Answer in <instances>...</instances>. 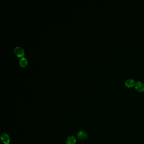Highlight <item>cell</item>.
Segmentation results:
<instances>
[{
    "label": "cell",
    "instance_id": "6da1fadb",
    "mask_svg": "<svg viewBox=\"0 0 144 144\" xmlns=\"http://www.w3.org/2000/svg\"><path fill=\"white\" fill-rule=\"evenodd\" d=\"M134 88L137 92L142 93L144 91V83L141 81H138L136 82Z\"/></svg>",
    "mask_w": 144,
    "mask_h": 144
},
{
    "label": "cell",
    "instance_id": "7a4b0ae2",
    "mask_svg": "<svg viewBox=\"0 0 144 144\" xmlns=\"http://www.w3.org/2000/svg\"><path fill=\"white\" fill-rule=\"evenodd\" d=\"M15 54L19 57H22L25 54V52L23 49L20 47H15L14 50Z\"/></svg>",
    "mask_w": 144,
    "mask_h": 144
},
{
    "label": "cell",
    "instance_id": "3957f363",
    "mask_svg": "<svg viewBox=\"0 0 144 144\" xmlns=\"http://www.w3.org/2000/svg\"><path fill=\"white\" fill-rule=\"evenodd\" d=\"M78 139L81 141H84L87 140L88 137L87 133L84 131H80L78 132L77 135Z\"/></svg>",
    "mask_w": 144,
    "mask_h": 144
},
{
    "label": "cell",
    "instance_id": "277c9868",
    "mask_svg": "<svg viewBox=\"0 0 144 144\" xmlns=\"http://www.w3.org/2000/svg\"><path fill=\"white\" fill-rule=\"evenodd\" d=\"M0 139L2 143L4 144H9L10 141V136L6 133L2 134L0 136Z\"/></svg>",
    "mask_w": 144,
    "mask_h": 144
},
{
    "label": "cell",
    "instance_id": "5b68a950",
    "mask_svg": "<svg viewBox=\"0 0 144 144\" xmlns=\"http://www.w3.org/2000/svg\"><path fill=\"white\" fill-rule=\"evenodd\" d=\"M125 86L128 88H131L134 87L135 85V82L132 79H127L125 82Z\"/></svg>",
    "mask_w": 144,
    "mask_h": 144
},
{
    "label": "cell",
    "instance_id": "8992f818",
    "mask_svg": "<svg viewBox=\"0 0 144 144\" xmlns=\"http://www.w3.org/2000/svg\"><path fill=\"white\" fill-rule=\"evenodd\" d=\"M76 143V139L73 136L68 137L66 140V144H75Z\"/></svg>",
    "mask_w": 144,
    "mask_h": 144
},
{
    "label": "cell",
    "instance_id": "52a82bcc",
    "mask_svg": "<svg viewBox=\"0 0 144 144\" xmlns=\"http://www.w3.org/2000/svg\"><path fill=\"white\" fill-rule=\"evenodd\" d=\"M19 65L22 68L25 67L28 64V60L25 57H22L19 61Z\"/></svg>",
    "mask_w": 144,
    "mask_h": 144
},
{
    "label": "cell",
    "instance_id": "ba28073f",
    "mask_svg": "<svg viewBox=\"0 0 144 144\" xmlns=\"http://www.w3.org/2000/svg\"></svg>",
    "mask_w": 144,
    "mask_h": 144
}]
</instances>
